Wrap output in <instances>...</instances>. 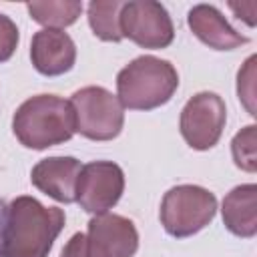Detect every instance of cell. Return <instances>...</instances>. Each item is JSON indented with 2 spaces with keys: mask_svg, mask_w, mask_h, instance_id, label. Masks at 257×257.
<instances>
[{
  "mask_svg": "<svg viewBox=\"0 0 257 257\" xmlns=\"http://www.w3.org/2000/svg\"><path fill=\"white\" fill-rule=\"evenodd\" d=\"M64 227V211L34 197H16L6 211L2 257H48Z\"/></svg>",
  "mask_w": 257,
  "mask_h": 257,
  "instance_id": "6da1fadb",
  "label": "cell"
},
{
  "mask_svg": "<svg viewBox=\"0 0 257 257\" xmlns=\"http://www.w3.org/2000/svg\"><path fill=\"white\" fill-rule=\"evenodd\" d=\"M16 139L34 151L62 145L76 133L70 100L56 94H36L24 100L12 118Z\"/></svg>",
  "mask_w": 257,
  "mask_h": 257,
  "instance_id": "7a4b0ae2",
  "label": "cell"
},
{
  "mask_svg": "<svg viewBox=\"0 0 257 257\" xmlns=\"http://www.w3.org/2000/svg\"><path fill=\"white\" fill-rule=\"evenodd\" d=\"M177 86L175 66L157 56H139L116 74L118 100L133 110H153L167 104Z\"/></svg>",
  "mask_w": 257,
  "mask_h": 257,
  "instance_id": "3957f363",
  "label": "cell"
},
{
  "mask_svg": "<svg viewBox=\"0 0 257 257\" xmlns=\"http://www.w3.org/2000/svg\"><path fill=\"white\" fill-rule=\"evenodd\" d=\"M217 213V199L197 185H179L165 193L161 203V223L173 237H191L205 229Z\"/></svg>",
  "mask_w": 257,
  "mask_h": 257,
  "instance_id": "277c9868",
  "label": "cell"
},
{
  "mask_svg": "<svg viewBox=\"0 0 257 257\" xmlns=\"http://www.w3.org/2000/svg\"><path fill=\"white\" fill-rule=\"evenodd\" d=\"M76 133L90 141H110L120 135L124 106L118 96L102 86H84L70 98Z\"/></svg>",
  "mask_w": 257,
  "mask_h": 257,
  "instance_id": "5b68a950",
  "label": "cell"
},
{
  "mask_svg": "<svg viewBox=\"0 0 257 257\" xmlns=\"http://www.w3.org/2000/svg\"><path fill=\"white\" fill-rule=\"evenodd\" d=\"M122 38L133 40L143 48H167L175 38V26L161 2L131 0L120 8Z\"/></svg>",
  "mask_w": 257,
  "mask_h": 257,
  "instance_id": "8992f818",
  "label": "cell"
},
{
  "mask_svg": "<svg viewBox=\"0 0 257 257\" xmlns=\"http://www.w3.org/2000/svg\"><path fill=\"white\" fill-rule=\"evenodd\" d=\"M227 108L219 94L199 92L187 100L181 110V135L195 151L213 149L225 128Z\"/></svg>",
  "mask_w": 257,
  "mask_h": 257,
  "instance_id": "52a82bcc",
  "label": "cell"
},
{
  "mask_svg": "<svg viewBox=\"0 0 257 257\" xmlns=\"http://www.w3.org/2000/svg\"><path fill=\"white\" fill-rule=\"evenodd\" d=\"M124 191V173L116 163L92 161L80 169L76 181V203L92 215L112 209Z\"/></svg>",
  "mask_w": 257,
  "mask_h": 257,
  "instance_id": "ba28073f",
  "label": "cell"
},
{
  "mask_svg": "<svg viewBox=\"0 0 257 257\" xmlns=\"http://www.w3.org/2000/svg\"><path fill=\"white\" fill-rule=\"evenodd\" d=\"M84 237L88 257H133L139 249V233L135 223L114 213L92 217Z\"/></svg>",
  "mask_w": 257,
  "mask_h": 257,
  "instance_id": "9c48e42d",
  "label": "cell"
},
{
  "mask_svg": "<svg viewBox=\"0 0 257 257\" xmlns=\"http://www.w3.org/2000/svg\"><path fill=\"white\" fill-rule=\"evenodd\" d=\"M30 60L40 74L58 76L74 66L76 46L64 30L42 28L32 36Z\"/></svg>",
  "mask_w": 257,
  "mask_h": 257,
  "instance_id": "30bf717a",
  "label": "cell"
},
{
  "mask_svg": "<svg viewBox=\"0 0 257 257\" xmlns=\"http://www.w3.org/2000/svg\"><path fill=\"white\" fill-rule=\"evenodd\" d=\"M80 169L82 165L74 157H48L32 169L30 181L38 191L52 197L54 201L74 203Z\"/></svg>",
  "mask_w": 257,
  "mask_h": 257,
  "instance_id": "8fae6325",
  "label": "cell"
},
{
  "mask_svg": "<svg viewBox=\"0 0 257 257\" xmlns=\"http://www.w3.org/2000/svg\"><path fill=\"white\" fill-rule=\"evenodd\" d=\"M189 28L193 34L207 44L209 48L215 50H233L239 48L241 44H247L249 38L239 34L227 20L225 16L211 4H197L189 10L187 16Z\"/></svg>",
  "mask_w": 257,
  "mask_h": 257,
  "instance_id": "7c38bea8",
  "label": "cell"
},
{
  "mask_svg": "<svg viewBox=\"0 0 257 257\" xmlns=\"http://www.w3.org/2000/svg\"><path fill=\"white\" fill-rule=\"evenodd\" d=\"M223 223L237 237L257 233V187L239 185L223 199Z\"/></svg>",
  "mask_w": 257,
  "mask_h": 257,
  "instance_id": "4fadbf2b",
  "label": "cell"
},
{
  "mask_svg": "<svg viewBox=\"0 0 257 257\" xmlns=\"http://www.w3.org/2000/svg\"><path fill=\"white\" fill-rule=\"evenodd\" d=\"M120 8L122 2L118 0H92L88 4V24L104 42H120Z\"/></svg>",
  "mask_w": 257,
  "mask_h": 257,
  "instance_id": "5bb4252c",
  "label": "cell"
},
{
  "mask_svg": "<svg viewBox=\"0 0 257 257\" xmlns=\"http://www.w3.org/2000/svg\"><path fill=\"white\" fill-rule=\"evenodd\" d=\"M32 20L46 28L60 30L76 22L82 12V4L74 0H60V2H28L26 4Z\"/></svg>",
  "mask_w": 257,
  "mask_h": 257,
  "instance_id": "9a60e30c",
  "label": "cell"
},
{
  "mask_svg": "<svg viewBox=\"0 0 257 257\" xmlns=\"http://www.w3.org/2000/svg\"><path fill=\"white\" fill-rule=\"evenodd\" d=\"M255 124H249L245 128H241L231 143V151H233V161L239 169L247 171V173H255L257 171V137H255Z\"/></svg>",
  "mask_w": 257,
  "mask_h": 257,
  "instance_id": "2e32d148",
  "label": "cell"
},
{
  "mask_svg": "<svg viewBox=\"0 0 257 257\" xmlns=\"http://www.w3.org/2000/svg\"><path fill=\"white\" fill-rule=\"evenodd\" d=\"M255 80V56H249V60L245 62V66H243V70H239V76H237V92H239V98L245 102V106L249 108V112L251 114H255L253 112V94H255V90H253V82Z\"/></svg>",
  "mask_w": 257,
  "mask_h": 257,
  "instance_id": "e0dca14e",
  "label": "cell"
},
{
  "mask_svg": "<svg viewBox=\"0 0 257 257\" xmlns=\"http://www.w3.org/2000/svg\"><path fill=\"white\" fill-rule=\"evenodd\" d=\"M16 46H18V28L6 14H0V62L10 60Z\"/></svg>",
  "mask_w": 257,
  "mask_h": 257,
  "instance_id": "ac0fdd59",
  "label": "cell"
},
{
  "mask_svg": "<svg viewBox=\"0 0 257 257\" xmlns=\"http://www.w3.org/2000/svg\"><path fill=\"white\" fill-rule=\"evenodd\" d=\"M60 257H88L86 255V237L82 233H74L70 241L64 245Z\"/></svg>",
  "mask_w": 257,
  "mask_h": 257,
  "instance_id": "d6986e66",
  "label": "cell"
},
{
  "mask_svg": "<svg viewBox=\"0 0 257 257\" xmlns=\"http://www.w3.org/2000/svg\"><path fill=\"white\" fill-rule=\"evenodd\" d=\"M255 6H257L255 2H245V4H243V2H241V4L231 2V4H229V8L237 14V18H243L249 26L255 24Z\"/></svg>",
  "mask_w": 257,
  "mask_h": 257,
  "instance_id": "ffe728a7",
  "label": "cell"
},
{
  "mask_svg": "<svg viewBox=\"0 0 257 257\" xmlns=\"http://www.w3.org/2000/svg\"><path fill=\"white\" fill-rule=\"evenodd\" d=\"M6 211H8V207L0 201V257H2V237H4V225H6Z\"/></svg>",
  "mask_w": 257,
  "mask_h": 257,
  "instance_id": "44dd1931",
  "label": "cell"
}]
</instances>
